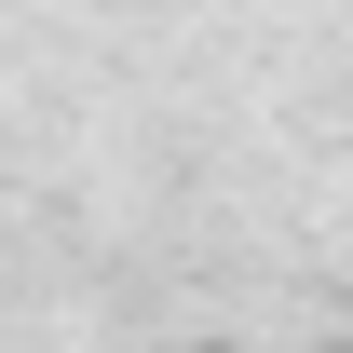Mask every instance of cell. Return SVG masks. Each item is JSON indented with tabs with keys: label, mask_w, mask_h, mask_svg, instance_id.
<instances>
[]
</instances>
